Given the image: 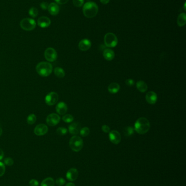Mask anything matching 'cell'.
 Returning a JSON list of instances; mask_svg holds the SVG:
<instances>
[{
	"mask_svg": "<svg viewBox=\"0 0 186 186\" xmlns=\"http://www.w3.org/2000/svg\"><path fill=\"white\" fill-rule=\"evenodd\" d=\"M149 128L150 123L146 118L144 117L139 118L138 119L136 120V122H135L134 130L139 134L144 135L146 133L149 132Z\"/></svg>",
	"mask_w": 186,
	"mask_h": 186,
	"instance_id": "cell-1",
	"label": "cell"
},
{
	"mask_svg": "<svg viewBox=\"0 0 186 186\" xmlns=\"http://www.w3.org/2000/svg\"><path fill=\"white\" fill-rule=\"evenodd\" d=\"M83 13L87 18L95 17L98 12V7L95 2H86L83 7Z\"/></svg>",
	"mask_w": 186,
	"mask_h": 186,
	"instance_id": "cell-2",
	"label": "cell"
},
{
	"mask_svg": "<svg viewBox=\"0 0 186 186\" xmlns=\"http://www.w3.org/2000/svg\"><path fill=\"white\" fill-rule=\"evenodd\" d=\"M38 75L42 77H48L52 71L51 64L47 62H42L37 64L36 68Z\"/></svg>",
	"mask_w": 186,
	"mask_h": 186,
	"instance_id": "cell-3",
	"label": "cell"
},
{
	"mask_svg": "<svg viewBox=\"0 0 186 186\" xmlns=\"http://www.w3.org/2000/svg\"><path fill=\"white\" fill-rule=\"evenodd\" d=\"M69 144V147L73 151L79 152L83 148L84 143L81 138L77 136H74L70 139Z\"/></svg>",
	"mask_w": 186,
	"mask_h": 186,
	"instance_id": "cell-4",
	"label": "cell"
},
{
	"mask_svg": "<svg viewBox=\"0 0 186 186\" xmlns=\"http://www.w3.org/2000/svg\"><path fill=\"white\" fill-rule=\"evenodd\" d=\"M104 44L108 47H115L117 46L118 39L117 36L113 33H108L104 36Z\"/></svg>",
	"mask_w": 186,
	"mask_h": 186,
	"instance_id": "cell-5",
	"label": "cell"
},
{
	"mask_svg": "<svg viewBox=\"0 0 186 186\" xmlns=\"http://www.w3.org/2000/svg\"><path fill=\"white\" fill-rule=\"evenodd\" d=\"M20 27L24 30L31 31L36 28V22L31 18H25L20 22Z\"/></svg>",
	"mask_w": 186,
	"mask_h": 186,
	"instance_id": "cell-6",
	"label": "cell"
},
{
	"mask_svg": "<svg viewBox=\"0 0 186 186\" xmlns=\"http://www.w3.org/2000/svg\"><path fill=\"white\" fill-rule=\"evenodd\" d=\"M44 57L48 62H53L56 60L57 58V52L54 48L48 47L44 52Z\"/></svg>",
	"mask_w": 186,
	"mask_h": 186,
	"instance_id": "cell-7",
	"label": "cell"
},
{
	"mask_svg": "<svg viewBox=\"0 0 186 186\" xmlns=\"http://www.w3.org/2000/svg\"><path fill=\"white\" fill-rule=\"evenodd\" d=\"M59 100V95L56 92L49 93L46 96L45 101L48 106L54 105Z\"/></svg>",
	"mask_w": 186,
	"mask_h": 186,
	"instance_id": "cell-8",
	"label": "cell"
},
{
	"mask_svg": "<svg viewBox=\"0 0 186 186\" xmlns=\"http://www.w3.org/2000/svg\"><path fill=\"white\" fill-rule=\"evenodd\" d=\"M60 120L61 118L59 115L56 113H51L47 117L46 122L49 126H55L59 124Z\"/></svg>",
	"mask_w": 186,
	"mask_h": 186,
	"instance_id": "cell-9",
	"label": "cell"
},
{
	"mask_svg": "<svg viewBox=\"0 0 186 186\" xmlns=\"http://www.w3.org/2000/svg\"><path fill=\"white\" fill-rule=\"evenodd\" d=\"M109 140L112 143L114 144H119L121 141V135L117 131H110L109 133Z\"/></svg>",
	"mask_w": 186,
	"mask_h": 186,
	"instance_id": "cell-10",
	"label": "cell"
},
{
	"mask_svg": "<svg viewBox=\"0 0 186 186\" xmlns=\"http://www.w3.org/2000/svg\"><path fill=\"white\" fill-rule=\"evenodd\" d=\"M48 132V126L43 124H41L38 125L35 127L34 130V133L36 135L38 136H43L47 133Z\"/></svg>",
	"mask_w": 186,
	"mask_h": 186,
	"instance_id": "cell-11",
	"label": "cell"
},
{
	"mask_svg": "<svg viewBox=\"0 0 186 186\" xmlns=\"http://www.w3.org/2000/svg\"><path fill=\"white\" fill-rule=\"evenodd\" d=\"M78 176H79V173H78V170L74 168L69 169L66 174V178L67 180H69V181H76L78 179Z\"/></svg>",
	"mask_w": 186,
	"mask_h": 186,
	"instance_id": "cell-12",
	"label": "cell"
},
{
	"mask_svg": "<svg viewBox=\"0 0 186 186\" xmlns=\"http://www.w3.org/2000/svg\"><path fill=\"white\" fill-rule=\"evenodd\" d=\"M78 46H79V49L81 51H87L91 48V41L87 39H84L79 42Z\"/></svg>",
	"mask_w": 186,
	"mask_h": 186,
	"instance_id": "cell-13",
	"label": "cell"
},
{
	"mask_svg": "<svg viewBox=\"0 0 186 186\" xmlns=\"http://www.w3.org/2000/svg\"><path fill=\"white\" fill-rule=\"evenodd\" d=\"M81 130V125L80 123L78 122H75L72 123L68 127L69 132L73 135H78L80 132Z\"/></svg>",
	"mask_w": 186,
	"mask_h": 186,
	"instance_id": "cell-14",
	"label": "cell"
},
{
	"mask_svg": "<svg viewBox=\"0 0 186 186\" xmlns=\"http://www.w3.org/2000/svg\"><path fill=\"white\" fill-rule=\"evenodd\" d=\"M146 101L147 103L151 105H154L157 103V95L156 93L151 91L147 93L145 96Z\"/></svg>",
	"mask_w": 186,
	"mask_h": 186,
	"instance_id": "cell-15",
	"label": "cell"
},
{
	"mask_svg": "<svg viewBox=\"0 0 186 186\" xmlns=\"http://www.w3.org/2000/svg\"><path fill=\"white\" fill-rule=\"evenodd\" d=\"M37 23L39 27L41 28H46L50 26L51 24V20L49 17H39L37 21Z\"/></svg>",
	"mask_w": 186,
	"mask_h": 186,
	"instance_id": "cell-16",
	"label": "cell"
},
{
	"mask_svg": "<svg viewBox=\"0 0 186 186\" xmlns=\"http://www.w3.org/2000/svg\"><path fill=\"white\" fill-rule=\"evenodd\" d=\"M68 109L67 105L63 102L58 103L56 106V111L57 113L60 115H64L66 113Z\"/></svg>",
	"mask_w": 186,
	"mask_h": 186,
	"instance_id": "cell-17",
	"label": "cell"
},
{
	"mask_svg": "<svg viewBox=\"0 0 186 186\" xmlns=\"http://www.w3.org/2000/svg\"><path fill=\"white\" fill-rule=\"evenodd\" d=\"M48 10L51 15H56L60 12V7L58 4L53 2L49 4Z\"/></svg>",
	"mask_w": 186,
	"mask_h": 186,
	"instance_id": "cell-18",
	"label": "cell"
},
{
	"mask_svg": "<svg viewBox=\"0 0 186 186\" xmlns=\"http://www.w3.org/2000/svg\"><path fill=\"white\" fill-rule=\"evenodd\" d=\"M115 52L110 49H106L103 51V57L106 60L110 61L115 58Z\"/></svg>",
	"mask_w": 186,
	"mask_h": 186,
	"instance_id": "cell-19",
	"label": "cell"
},
{
	"mask_svg": "<svg viewBox=\"0 0 186 186\" xmlns=\"http://www.w3.org/2000/svg\"><path fill=\"white\" fill-rule=\"evenodd\" d=\"M108 89L111 94H116L119 92L120 86L117 83H111L109 85Z\"/></svg>",
	"mask_w": 186,
	"mask_h": 186,
	"instance_id": "cell-20",
	"label": "cell"
},
{
	"mask_svg": "<svg viewBox=\"0 0 186 186\" xmlns=\"http://www.w3.org/2000/svg\"><path fill=\"white\" fill-rule=\"evenodd\" d=\"M136 88L141 93H145L147 91V84L145 83V82L143 81H139L136 82Z\"/></svg>",
	"mask_w": 186,
	"mask_h": 186,
	"instance_id": "cell-21",
	"label": "cell"
},
{
	"mask_svg": "<svg viewBox=\"0 0 186 186\" xmlns=\"http://www.w3.org/2000/svg\"><path fill=\"white\" fill-rule=\"evenodd\" d=\"M186 24V14L185 13H181L177 19V24L179 27H183Z\"/></svg>",
	"mask_w": 186,
	"mask_h": 186,
	"instance_id": "cell-22",
	"label": "cell"
},
{
	"mask_svg": "<svg viewBox=\"0 0 186 186\" xmlns=\"http://www.w3.org/2000/svg\"><path fill=\"white\" fill-rule=\"evenodd\" d=\"M54 180L52 178H47L42 181L41 186H55Z\"/></svg>",
	"mask_w": 186,
	"mask_h": 186,
	"instance_id": "cell-23",
	"label": "cell"
},
{
	"mask_svg": "<svg viewBox=\"0 0 186 186\" xmlns=\"http://www.w3.org/2000/svg\"><path fill=\"white\" fill-rule=\"evenodd\" d=\"M54 74L57 77L59 78H63L65 76V70L61 68L60 67H56L54 69Z\"/></svg>",
	"mask_w": 186,
	"mask_h": 186,
	"instance_id": "cell-24",
	"label": "cell"
},
{
	"mask_svg": "<svg viewBox=\"0 0 186 186\" xmlns=\"http://www.w3.org/2000/svg\"><path fill=\"white\" fill-rule=\"evenodd\" d=\"M134 128L132 126H127L124 129V135L126 137H130L134 134Z\"/></svg>",
	"mask_w": 186,
	"mask_h": 186,
	"instance_id": "cell-25",
	"label": "cell"
},
{
	"mask_svg": "<svg viewBox=\"0 0 186 186\" xmlns=\"http://www.w3.org/2000/svg\"><path fill=\"white\" fill-rule=\"evenodd\" d=\"M36 119L37 117L35 114H31L27 118V122L30 125H32L36 122Z\"/></svg>",
	"mask_w": 186,
	"mask_h": 186,
	"instance_id": "cell-26",
	"label": "cell"
},
{
	"mask_svg": "<svg viewBox=\"0 0 186 186\" xmlns=\"http://www.w3.org/2000/svg\"><path fill=\"white\" fill-rule=\"evenodd\" d=\"M80 135L83 137H87V136H89L90 133V130L87 127H84L83 128H81L80 131Z\"/></svg>",
	"mask_w": 186,
	"mask_h": 186,
	"instance_id": "cell-27",
	"label": "cell"
},
{
	"mask_svg": "<svg viewBox=\"0 0 186 186\" xmlns=\"http://www.w3.org/2000/svg\"><path fill=\"white\" fill-rule=\"evenodd\" d=\"M62 120L65 122L71 123L74 120V117L71 114H66L62 117Z\"/></svg>",
	"mask_w": 186,
	"mask_h": 186,
	"instance_id": "cell-28",
	"label": "cell"
},
{
	"mask_svg": "<svg viewBox=\"0 0 186 186\" xmlns=\"http://www.w3.org/2000/svg\"><path fill=\"white\" fill-rule=\"evenodd\" d=\"M28 14L32 17H37V15L38 14V9L36 8L32 7V8H31L30 9L29 12H28Z\"/></svg>",
	"mask_w": 186,
	"mask_h": 186,
	"instance_id": "cell-29",
	"label": "cell"
},
{
	"mask_svg": "<svg viewBox=\"0 0 186 186\" xmlns=\"http://www.w3.org/2000/svg\"><path fill=\"white\" fill-rule=\"evenodd\" d=\"M57 133L60 136H64L66 135L68 132V130L67 128L63 127H60L57 129Z\"/></svg>",
	"mask_w": 186,
	"mask_h": 186,
	"instance_id": "cell-30",
	"label": "cell"
},
{
	"mask_svg": "<svg viewBox=\"0 0 186 186\" xmlns=\"http://www.w3.org/2000/svg\"><path fill=\"white\" fill-rule=\"evenodd\" d=\"M4 165H7V166H12L14 164V160L13 159L10 157H7L4 160Z\"/></svg>",
	"mask_w": 186,
	"mask_h": 186,
	"instance_id": "cell-31",
	"label": "cell"
},
{
	"mask_svg": "<svg viewBox=\"0 0 186 186\" xmlns=\"http://www.w3.org/2000/svg\"><path fill=\"white\" fill-rule=\"evenodd\" d=\"M73 3L76 7H81L84 3V0H73Z\"/></svg>",
	"mask_w": 186,
	"mask_h": 186,
	"instance_id": "cell-32",
	"label": "cell"
},
{
	"mask_svg": "<svg viewBox=\"0 0 186 186\" xmlns=\"http://www.w3.org/2000/svg\"><path fill=\"white\" fill-rule=\"evenodd\" d=\"M56 184L58 186H62L65 184L66 181L62 178H59L56 180Z\"/></svg>",
	"mask_w": 186,
	"mask_h": 186,
	"instance_id": "cell-33",
	"label": "cell"
},
{
	"mask_svg": "<svg viewBox=\"0 0 186 186\" xmlns=\"http://www.w3.org/2000/svg\"><path fill=\"white\" fill-rule=\"evenodd\" d=\"M6 171V167L3 163L0 162V177L4 175Z\"/></svg>",
	"mask_w": 186,
	"mask_h": 186,
	"instance_id": "cell-34",
	"label": "cell"
},
{
	"mask_svg": "<svg viewBox=\"0 0 186 186\" xmlns=\"http://www.w3.org/2000/svg\"><path fill=\"white\" fill-rule=\"evenodd\" d=\"M125 83L127 84V86L132 87V86H134L135 82H134V79H128L125 80Z\"/></svg>",
	"mask_w": 186,
	"mask_h": 186,
	"instance_id": "cell-35",
	"label": "cell"
},
{
	"mask_svg": "<svg viewBox=\"0 0 186 186\" xmlns=\"http://www.w3.org/2000/svg\"><path fill=\"white\" fill-rule=\"evenodd\" d=\"M102 130L105 133H109L110 131V127L106 125H104L102 126Z\"/></svg>",
	"mask_w": 186,
	"mask_h": 186,
	"instance_id": "cell-36",
	"label": "cell"
},
{
	"mask_svg": "<svg viewBox=\"0 0 186 186\" xmlns=\"http://www.w3.org/2000/svg\"><path fill=\"white\" fill-rule=\"evenodd\" d=\"M29 184L30 186H39V182L37 180L35 179H32L30 181Z\"/></svg>",
	"mask_w": 186,
	"mask_h": 186,
	"instance_id": "cell-37",
	"label": "cell"
},
{
	"mask_svg": "<svg viewBox=\"0 0 186 186\" xmlns=\"http://www.w3.org/2000/svg\"><path fill=\"white\" fill-rule=\"evenodd\" d=\"M40 6L43 10H46V9H48L49 4H48V2H43L40 4Z\"/></svg>",
	"mask_w": 186,
	"mask_h": 186,
	"instance_id": "cell-38",
	"label": "cell"
},
{
	"mask_svg": "<svg viewBox=\"0 0 186 186\" xmlns=\"http://www.w3.org/2000/svg\"><path fill=\"white\" fill-rule=\"evenodd\" d=\"M55 1L57 4H66L69 0H55Z\"/></svg>",
	"mask_w": 186,
	"mask_h": 186,
	"instance_id": "cell-39",
	"label": "cell"
},
{
	"mask_svg": "<svg viewBox=\"0 0 186 186\" xmlns=\"http://www.w3.org/2000/svg\"><path fill=\"white\" fill-rule=\"evenodd\" d=\"M3 157H4L3 151L1 149H0V160H2L3 158Z\"/></svg>",
	"mask_w": 186,
	"mask_h": 186,
	"instance_id": "cell-40",
	"label": "cell"
},
{
	"mask_svg": "<svg viewBox=\"0 0 186 186\" xmlns=\"http://www.w3.org/2000/svg\"><path fill=\"white\" fill-rule=\"evenodd\" d=\"M100 2L102 3V4H106L108 3L110 0H100Z\"/></svg>",
	"mask_w": 186,
	"mask_h": 186,
	"instance_id": "cell-41",
	"label": "cell"
},
{
	"mask_svg": "<svg viewBox=\"0 0 186 186\" xmlns=\"http://www.w3.org/2000/svg\"><path fill=\"white\" fill-rule=\"evenodd\" d=\"M66 186H76L75 184H74L73 183H71V182H69L66 184Z\"/></svg>",
	"mask_w": 186,
	"mask_h": 186,
	"instance_id": "cell-42",
	"label": "cell"
},
{
	"mask_svg": "<svg viewBox=\"0 0 186 186\" xmlns=\"http://www.w3.org/2000/svg\"><path fill=\"white\" fill-rule=\"evenodd\" d=\"M2 128H1V127H0V136H1V135H2Z\"/></svg>",
	"mask_w": 186,
	"mask_h": 186,
	"instance_id": "cell-43",
	"label": "cell"
},
{
	"mask_svg": "<svg viewBox=\"0 0 186 186\" xmlns=\"http://www.w3.org/2000/svg\"><path fill=\"white\" fill-rule=\"evenodd\" d=\"M184 10H185V11H186V2H185V3H184Z\"/></svg>",
	"mask_w": 186,
	"mask_h": 186,
	"instance_id": "cell-44",
	"label": "cell"
},
{
	"mask_svg": "<svg viewBox=\"0 0 186 186\" xmlns=\"http://www.w3.org/2000/svg\"><path fill=\"white\" fill-rule=\"evenodd\" d=\"M88 1H90V0H88Z\"/></svg>",
	"mask_w": 186,
	"mask_h": 186,
	"instance_id": "cell-45",
	"label": "cell"
}]
</instances>
